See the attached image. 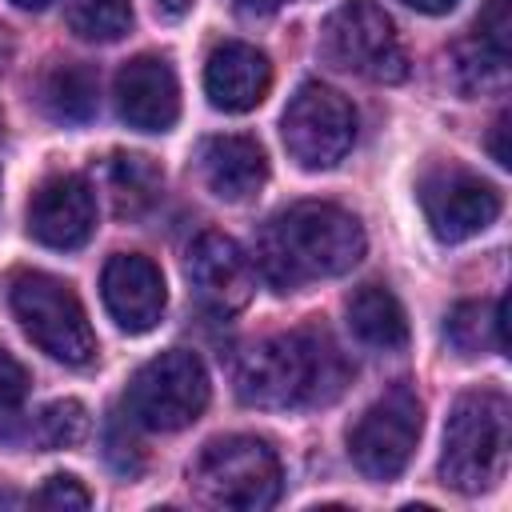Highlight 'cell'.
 Masks as SVG:
<instances>
[{
    "label": "cell",
    "mask_w": 512,
    "mask_h": 512,
    "mask_svg": "<svg viewBox=\"0 0 512 512\" xmlns=\"http://www.w3.org/2000/svg\"><path fill=\"white\" fill-rule=\"evenodd\" d=\"M420 428H424V408L416 392L396 384L360 412V420L348 432V456L368 480H396L416 452Z\"/></svg>",
    "instance_id": "obj_9"
},
{
    "label": "cell",
    "mask_w": 512,
    "mask_h": 512,
    "mask_svg": "<svg viewBox=\"0 0 512 512\" xmlns=\"http://www.w3.org/2000/svg\"><path fill=\"white\" fill-rule=\"evenodd\" d=\"M64 16L80 40L112 44L132 28V0H64Z\"/></svg>",
    "instance_id": "obj_21"
},
{
    "label": "cell",
    "mask_w": 512,
    "mask_h": 512,
    "mask_svg": "<svg viewBox=\"0 0 512 512\" xmlns=\"http://www.w3.org/2000/svg\"><path fill=\"white\" fill-rule=\"evenodd\" d=\"M12 4H16V8H24V12H44L52 0H12Z\"/></svg>",
    "instance_id": "obj_32"
},
{
    "label": "cell",
    "mask_w": 512,
    "mask_h": 512,
    "mask_svg": "<svg viewBox=\"0 0 512 512\" xmlns=\"http://www.w3.org/2000/svg\"><path fill=\"white\" fill-rule=\"evenodd\" d=\"M472 40H480L492 52H504L508 56V48H512V4L508 0H488L484 12L476 16Z\"/></svg>",
    "instance_id": "obj_25"
},
{
    "label": "cell",
    "mask_w": 512,
    "mask_h": 512,
    "mask_svg": "<svg viewBox=\"0 0 512 512\" xmlns=\"http://www.w3.org/2000/svg\"><path fill=\"white\" fill-rule=\"evenodd\" d=\"M36 504H40V508H52V512H84V508L92 504V496H88V488H84L76 476L56 472V476H48L44 488L36 492Z\"/></svg>",
    "instance_id": "obj_24"
},
{
    "label": "cell",
    "mask_w": 512,
    "mask_h": 512,
    "mask_svg": "<svg viewBox=\"0 0 512 512\" xmlns=\"http://www.w3.org/2000/svg\"><path fill=\"white\" fill-rule=\"evenodd\" d=\"M200 176H204L208 192L228 204L252 200L268 180L264 144L256 136H240V132L208 136L200 144Z\"/></svg>",
    "instance_id": "obj_16"
},
{
    "label": "cell",
    "mask_w": 512,
    "mask_h": 512,
    "mask_svg": "<svg viewBox=\"0 0 512 512\" xmlns=\"http://www.w3.org/2000/svg\"><path fill=\"white\" fill-rule=\"evenodd\" d=\"M452 76H456V88L468 92V96L500 92L508 84V56L504 52H492L480 40H468L452 56Z\"/></svg>",
    "instance_id": "obj_22"
},
{
    "label": "cell",
    "mask_w": 512,
    "mask_h": 512,
    "mask_svg": "<svg viewBox=\"0 0 512 512\" xmlns=\"http://www.w3.org/2000/svg\"><path fill=\"white\" fill-rule=\"evenodd\" d=\"M88 432H92V416L72 396L44 404L40 416H36V440L44 448H76V444L88 440Z\"/></svg>",
    "instance_id": "obj_23"
},
{
    "label": "cell",
    "mask_w": 512,
    "mask_h": 512,
    "mask_svg": "<svg viewBox=\"0 0 512 512\" xmlns=\"http://www.w3.org/2000/svg\"><path fill=\"white\" fill-rule=\"evenodd\" d=\"M108 464H112L116 472H124V476H136V472H140L136 440H132V436H124V432L116 428V420H112V428H108Z\"/></svg>",
    "instance_id": "obj_27"
},
{
    "label": "cell",
    "mask_w": 512,
    "mask_h": 512,
    "mask_svg": "<svg viewBox=\"0 0 512 512\" xmlns=\"http://www.w3.org/2000/svg\"><path fill=\"white\" fill-rule=\"evenodd\" d=\"M188 480L204 504L228 512H264L280 500L284 488L276 448L248 432L208 440L192 460Z\"/></svg>",
    "instance_id": "obj_4"
},
{
    "label": "cell",
    "mask_w": 512,
    "mask_h": 512,
    "mask_svg": "<svg viewBox=\"0 0 512 512\" xmlns=\"http://www.w3.org/2000/svg\"><path fill=\"white\" fill-rule=\"evenodd\" d=\"M184 276H188L200 308H208L212 316H232V312L248 308V300L256 292V268H252L248 252L224 232H200L192 240Z\"/></svg>",
    "instance_id": "obj_11"
},
{
    "label": "cell",
    "mask_w": 512,
    "mask_h": 512,
    "mask_svg": "<svg viewBox=\"0 0 512 512\" xmlns=\"http://www.w3.org/2000/svg\"><path fill=\"white\" fill-rule=\"evenodd\" d=\"M208 396H212V384L200 356L188 348H168L136 368L124 392V408L132 424L148 432H180L200 420V412L208 408Z\"/></svg>",
    "instance_id": "obj_6"
},
{
    "label": "cell",
    "mask_w": 512,
    "mask_h": 512,
    "mask_svg": "<svg viewBox=\"0 0 512 512\" xmlns=\"http://www.w3.org/2000/svg\"><path fill=\"white\" fill-rule=\"evenodd\" d=\"M416 196H420V208H424V220H428L432 236L444 240V244L472 240L484 228H492L496 216H500V192L484 176H476L460 164L428 168L420 176Z\"/></svg>",
    "instance_id": "obj_10"
},
{
    "label": "cell",
    "mask_w": 512,
    "mask_h": 512,
    "mask_svg": "<svg viewBox=\"0 0 512 512\" xmlns=\"http://www.w3.org/2000/svg\"><path fill=\"white\" fill-rule=\"evenodd\" d=\"M444 336L460 356H480V352H504V300H464L448 312Z\"/></svg>",
    "instance_id": "obj_18"
},
{
    "label": "cell",
    "mask_w": 512,
    "mask_h": 512,
    "mask_svg": "<svg viewBox=\"0 0 512 512\" xmlns=\"http://www.w3.org/2000/svg\"><path fill=\"white\" fill-rule=\"evenodd\" d=\"M40 104L60 124H84L96 116V72L84 64H56L40 84Z\"/></svg>",
    "instance_id": "obj_19"
},
{
    "label": "cell",
    "mask_w": 512,
    "mask_h": 512,
    "mask_svg": "<svg viewBox=\"0 0 512 512\" xmlns=\"http://www.w3.org/2000/svg\"><path fill=\"white\" fill-rule=\"evenodd\" d=\"M4 500H8V492H4V488H0V504H4Z\"/></svg>",
    "instance_id": "obj_33"
},
{
    "label": "cell",
    "mask_w": 512,
    "mask_h": 512,
    "mask_svg": "<svg viewBox=\"0 0 512 512\" xmlns=\"http://www.w3.org/2000/svg\"><path fill=\"white\" fill-rule=\"evenodd\" d=\"M400 4H408V8H416V12H424V16H444V12H452L460 0H400Z\"/></svg>",
    "instance_id": "obj_29"
},
{
    "label": "cell",
    "mask_w": 512,
    "mask_h": 512,
    "mask_svg": "<svg viewBox=\"0 0 512 512\" xmlns=\"http://www.w3.org/2000/svg\"><path fill=\"white\" fill-rule=\"evenodd\" d=\"M164 188V172L140 156V152H120L108 160V192L120 216H140L160 200Z\"/></svg>",
    "instance_id": "obj_20"
},
{
    "label": "cell",
    "mask_w": 512,
    "mask_h": 512,
    "mask_svg": "<svg viewBox=\"0 0 512 512\" xmlns=\"http://www.w3.org/2000/svg\"><path fill=\"white\" fill-rule=\"evenodd\" d=\"M348 384V364L324 328H296L252 344L236 364V396L252 408L332 404Z\"/></svg>",
    "instance_id": "obj_1"
},
{
    "label": "cell",
    "mask_w": 512,
    "mask_h": 512,
    "mask_svg": "<svg viewBox=\"0 0 512 512\" xmlns=\"http://www.w3.org/2000/svg\"><path fill=\"white\" fill-rule=\"evenodd\" d=\"M320 52L336 68L376 84H400L408 76V52L396 24L372 0H344L320 28Z\"/></svg>",
    "instance_id": "obj_7"
},
{
    "label": "cell",
    "mask_w": 512,
    "mask_h": 512,
    "mask_svg": "<svg viewBox=\"0 0 512 512\" xmlns=\"http://www.w3.org/2000/svg\"><path fill=\"white\" fill-rule=\"evenodd\" d=\"M96 232V192L80 172L48 176L28 200V236L44 248L72 252Z\"/></svg>",
    "instance_id": "obj_12"
},
{
    "label": "cell",
    "mask_w": 512,
    "mask_h": 512,
    "mask_svg": "<svg viewBox=\"0 0 512 512\" xmlns=\"http://www.w3.org/2000/svg\"><path fill=\"white\" fill-rule=\"evenodd\" d=\"M348 328L368 348H404L408 340V316L404 304L384 284H364L348 296Z\"/></svg>",
    "instance_id": "obj_17"
},
{
    "label": "cell",
    "mask_w": 512,
    "mask_h": 512,
    "mask_svg": "<svg viewBox=\"0 0 512 512\" xmlns=\"http://www.w3.org/2000/svg\"><path fill=\"white\" fill-rule=\"evenodd\" d=\"M100 296H104L108 316L132 336L152 332L164 316V304H168V288H164L160 268L140 252H116L104 264Z\"/></svg>",
    "instance_id": "obj_14"
},
{
    "label": "cell",
    "mask_w": 512,
    "mask_h": 512,
    "mask_svg": "<svg viewBox=\"0 0 512 512\" xmlns=\"http://www.w3.org/2000/svg\"><path fill=\"white\" fill-rule=\"evenodd\" d=\"M508 444H512V408L504 392L480 388L456 396L444 424L440 480L464 496L488 492L504 476Z\"/></svg>",
    "instance_id": "obj_3"
},
{
    "label": "cell",
    "mask_w": 512,
    "mask_h": 512,
    "mask_svg": "<svg viewBox=\"0 0 512 512\" xmlns=\"http://www.w3.org/2000/svg\"><path fill=\"white\" fill-rule=\"evenodd\" d=\"M8 304L12 316L20 320L24 336L48 352L60 364L84 368L96 356V332L88 324V312L80 304V296L48 276V272H16L8 284Z\"/></svg>",
    "instance_id": "obj_5"
},
{
    "label": "cell",
    "mask_w": 512,
    "mask_h": 512,
    "mask_svg": "<svg viewBox=\"0 0 512 512\" xmlns=\"http://www.w3.org/2000/svg\"><path fill=\"white\" fill-rule=\"evenodd\" d=\"M192 4H196V0H156V8H160L164 16H172V20L188 16V12H192Z\"/></svg>",
    "instance_id": "obj_31"
},
{
    "label": "cell",
    "mask_w": 512,
    "mask_h": 512,
    "mask_svg": "<svg viewBox=\"0 0 512 512\" xmlns=\"http://www.w3.org/2000/svg\"><path fill=\"white\" fill-rule=\"evenodd\" d=\"M280 136H284L288 156L300 168L324 172V168H336L352 152L356 112L336 88L320 80H304L288 96V108L280 116Z\"/></svg>",
    "instance_id": "obj_8"
},
{
    "label": "cell",
    "mask_w": 512,
    "mask_h": 512,
    "mask_svg": "<svg viewBox=\"0 0 512 512\" xmlns=\"http://www.w3.org/2000/svg\"><path fill=\"white\" fill-rule=\"evenodd\" d=\"M24 392H28V372H24V364H20L8 348H0V408L20 404Z\"/></svg>",
    "instance_id": "obj_26"
},
{
    "label": "cell",
    "mask_w": 512,
    "mask_h": 512,
    "mask_svg": "<svg viewBox=\"0 0 512 512\" xmlns=\"http://www.w3.org/2000/svg\"><path fill=\"white\" fill-rule=\"evenodd\" d=\"M272 88V64L256 44L224 40L204 64L208 104L220 112H252Z\"/></svg>",
    "instance_id": "obj_15"
},
{
    "label": "cell",
    "mask_w": 512,
    "mask_h": 512,
    "mask_svg": "<svg viewBox=\"0 0 512 512\" xmlns=\"http://www.w3.org/2000/svg\"><path fill=\"white\" fill-rule=\"evenodd\" d=\"M368 240L360 220L328 200L284 208L260 236V268L276 292H292L316 276H344L360 264Z\"/></svg>",
    "instance_id": "obj_2"
},
{
    "label": "cell",
    "mask_w": 512,
    "mask_h": 512,
    "mask_svg": "<svg viewBox=\"0 0 512 512\" xmlns=\"http://www.w3.org/2000/svg\"><path fill=\"white\" fill-rule=\"evenodd\" d=\"M116 112L136 132H168L180 120V80L164 56H132L116 72Z\"/></svg>",
    "instance_id": "obj_13"
},
{
    "label": "cell",
    "mask_w": 512,
    "mask_h": 512,
    "mask_svg": "<svg viewBox=\"0 0 512 512\" xmlns=\"http://www.w3.org/2000/svg\"><path fill=\"white\" fill-rule=\"evenodd\" d=\"M284 4H292V0H244V12L248 16H268V12L284 8Z\"/></svg>",
    "instance_id": "obj_30"
},
{
    "label": "cell",
    "mask_w": 512,
    "mask_h": 512,
    "mask_svg": "<svg viewBox=\"0 0 512 512\" xmlns=\"http://www.w3.org/2000/svg\"><path fill=\"white\" fill-rule=\"evenodd\" d=\"M504 136H508V116H496V124H492V140H488V148H492V160H496L500 168H508V164H512V152H508V144H504Z\"/></svg>",
    "instance_id": "obj_28"
}]
</instances>
